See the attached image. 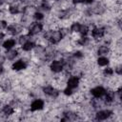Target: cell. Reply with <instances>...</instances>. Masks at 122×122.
Masks as SVG:
<instances>
[{"label":"cell","instance_id":"cell-21","mask_svg":"<svg viewBox=\"0 0 122 122\" xmlns=\"http://www.w3.org/2000/svg\"><path fill=\"white\" fill-rule=\"evenodd\" d=\"M80 26H81V24H80L79 22L75 21V22H73V23L71 25L70 30H71V31L72 33H78V32H79V30H80Z\"/></svg>","mask_w":122,"mask_h":122},{"label":"cell","instance_id":"cell-20","mask_svg":"<svg viewBox=\"0 0 122 122\" xmlns=\"http://www.w3.org/2000/svg\"><path fill=\"white\" fill-rule=\"evenodd\" d=\"M89 43H90V38L87 36H81L76 40V44L81 47H86L89 45Z\"/></svg>","mask_w":122,"mask_h":122},{"label":"cell","instance_id":"cell-23","mask_svg":"<svg viewBox=\"0 0 122 122\" xmlns=\"http://www.w3.org/2000/svg\"><path fill=\"white\" fill-rule=\"evenodd\" d=\"M102 73H103V75L105 77H111V76H112L114 74V71H113V69L112 67H107L106 66V68L103 70Z\"/></svg>","mask_w":122,"mask_h":122},{"label":"cell","instance_id":"cell-4","mask_svg":"<svg viewBox=\"0 0 122 122\" xmlns=\"http://www.w3.org/2000/svg\"><path fill=\"white\" fill-rule=\"evenodd\" d=\"M113 114V112L112 110L109 109H105V110H99L96 112L95 113V119L96 120H107L109 119L112 115Z\"/></svg>","mask_w":122,"mask_h":122},{"label":"cell","instance_id":"cell-5","mask_svg":"<svg viewBox=\"0 0 122 122\" xmlns=\"http://www.w3.org/2000/svg\"><path fill=\"white\" fill-rule=\"evenodd\" d=\"M28 61L24 58H22V59H19V60H17V61H15V62H13L12 63V65H11V69L13 70V71H24V70H26L27 68H28Z\"/></svg>","mask_w":122,"mask_h":122},{"label":"cell","instance_id":"cell-8","mask_svg":"<svg viewBox=\"0 0 122 122\" xmlns=\"http://www.w3.org/2000/svg\"><path fill=\"white\" fill-rule=\"evenodd\" d=\"M45 106V102L43 99L41 98H35L30 105V110L31 112H38L44 109Z\"/></svg>","mask_w":122,"mask_h":122},{"label":"cell","instance_id":"cell-34","mask_svg":"<svg viewBox=\"0 0 122 122\" xmlns=\"http://www.w3.org/2000/svg\"><path fill=\"white\" fill-rule=\"evenodd\" d=\"M18 1H24V0H18Z\"/></svg>","mask_w":122,"mask_h":122},{"label":"cell","instance_id":"cell-9","mask_svg":"<svg viewBox=\"0 0 122 122\" xmlns=\"http://www.w3.org/2000/svg\"><path fill=\"white\" fill-rule=\"evenodd\" d=\"M62 39H63V36L61 35L59 30H51V38H50L48 41L50 42L51 45H56V44H58Z\"/></svg>","mask_w":122,"mask_h":122},{"label":"cell","instance_id":"cell-10","mask_svg":"<svg viewBox=\"0 0 122 122\" xmlns=\"http://www.w3.org/2000/svg\"><path fill=\"white\" fill-rule=\"evenodd\" d=\"M91 94L93 96V97H96V98H102L106 92V89L102 86H96L92 89H91L90 91Z\"/></svg>","mask_w":122,"mask_h":122},{"label":"cell","instance_id":"cell-26","mask_svg":"<svg viewBox=\"0 0 122 122\" xmlns=\"http://www.w3.org/2000/svg\"><path fill=\"white\" fill-rule=\"evenodd\" d=\"M71 56L74 58V59H82L84 57V53L81 51H74L72 53H71Z\"/></svg>","mask_w":122,"mask_h":122},{"label":"cell","instance_id":"cell-3","mask_svg":"<svg viewBox=\"0 0 122 122\" xmlns=\"http://www.w3.org/2000/svg\"><path fill=\"white\" fill-rule=\"evenodd\" d=\"M92 37L95 40H100L102 39L105 34H106V29L103 27H93L92 30H91Z\"/></svg>","mask_w":122,"mask_h":122},{"label":"cell","instance_id":"cell-19","mask_svg":"<svg viewBox=\"0 0 122 122\" xmlns=\"http://www.w3.org/2000/svg\"><path fill=\"white\" fill-rule=\"evenodd\" d=\"M9 12L12 15H17L18 13L21 12V10H20V7L18 5H15V4H10L9 6Z\"/></svg>","mask_w":122,"mask_h":122},{"label":"cell","instance_id":"cell-16","mask_svg":"<svg viewBox=\"0 0 122 122\" xmlns=\"http://www.w3.org/2000/svg\"><path fill=\"white\" fill-rule=\"evenodd\" d=\"M17 55H18V51L14 50L13 48L7 50L6 51V57L8 58V60H14L17 57Z\"/></svg>","mask_w":122,"mask_h":122},{"label":"cell","instance_id":"cell-14","mask_svg":"<svg viewBox=\"0 0 122 122\" xmlns=\"http://www.w3.org/2000/svg\"><path fill=\"white\" fill-rule=\"evenodd\" d=\"M14 112H15L14 108L11 105H10V104H6V105H4L2 107V112H3V114H5L7 116L12 115L14 113Z\"/></svg>","mask_w":122,"mask_h":122},{"label":"cell","instance_id":"cell-12","mask_svg":"<svg viewBox=\"0 0 122 122\" xmlns=\"http://www.w3.org/2000/svg\"><path fill=\"white\" fill-rule=\"evenodd\" d=\"M96 53H97L98 56H107V55H109L111 53V48L109 46L102 45V46L97 48Z\"/></svg>","mask_w":122,"mask_h":122},{"label":"cell","instance_id":"cell-15","mask_svg":"<svg viewBox=\"0 0 122 122\" xmlns=\"http://www.w3.org/2000/svg\"><path fill=\"white\" fill-rule=\"evenodd\" d=\"M35 45H36V44H35L33 41L29 40V41H27L26 43H24L23 45H21V49H22V51H30L33 50V48L35 47Z\"/></svg>","mask_w":122,"mask_h":122},{"label":"cell","instance_id":"cell-31","mask_svg":"<svg viewBox=\"0 0 122 122\" xmlns=\"http://www.w3.org/2000/svg\"><path fill=\"white\" fill-rule=\"evenodd\" d=\"M94 0H81V4H85V5H89V4H92Z\"/></svg>","mask_w":122,"mask_h":122},{"label":"cell","instance_id":"cell-22","mask_svg":"<svg viewBox=\"0 0 122 122\" xmlns=\"http://www.w3.org/2000/svg\"><path fill=\"white\" fill-rule=\"evenodd\" d=\"M89 32H90V29H89V27L87 26V25H85V24H81V26H80V30H79V33H80V35L81 36H87L88 34H89Z\"/></svg>","mask_w":122,"mask_h":122},{"label":"cell","instance_id":"cell-18","mask_svg":"<svg viewBox=\"0 0 122 122\" xmlns=\"http://www.w3.org/2000/svg\"><path fill=\"white\" fill-rule=\"evenodd\" d=\"M51 10V5L49 4V2L46 1V0H42L41 4H40V6H39V11H41V12H42V11L49 12Z\"/></svg>","mask_w":122,"mask_h":122},{"label":"cell","instance_id":"cell-32","mask_svg":"<svg viewBox=\"0 0 122 122\" xmlns=\"http://www.w3.org/2000/svg\"><path fill=\"white\" fill-rule=\"evenodd\" d=\"M5 61H6V57L0 53V65H3L5 63Z\"/></svg>","mask_w":122,"mask_h":122},{"label":"cell","instance_id":"cell-6","mask_svg":"<svg viewBox=\"0 0 122 122\" xmlns=\"http://www.w3.org/2000/svg\"><path fill=\"white\" fill-rule=\"evenodd\" d=\"M23 29H24V27L21 24H10V25H8L6 30L8 33H10L11 35H17L22 32Z\"/></svg>","mask_w":122,"mask_h":122},{"label":"cell","instance_id":"cell-2","mask_svg":"<svg viewBox=\"0 0 122 122\" xmlns=\"http://www.w3.org/2000/svg\"><path fill=\"white\" fill-rule=\"evenodd\" d=\"M50 69L52 72L54 73H60L61 71H63L64 70V64H63V61L60 59V60H56V59H53L51 61L50 63Z\"/></svg>","mask_w":122,"mask_h":122},{"label":"cell","instance_id":"cell-24","mask_svg":"<svg viewBox=\"0 0 122 122\" xmlns=\"http://www.w3.org/2000/svg\"><path fill=\"white\" fill-rule=\"evenodd\" d=\"M32 17H33V19L34 20H36V21H42L43 19H44V17H45V15H44V13L43 12H41V11H39V10H36L33 14H32Z\"/></svg>","mask_w":122,"mask_h":122},{"label":"cell","instance_id":"cell-25","mask_svg":"<svg viewBox=\"0 0 122 122\" xmlns=\"http://www.w3.org/2000/svg\"><path fill=\"white\" fill-rule=\"evenodd\" d=\"M30 38V35L28 34H21L19 37H18V40H17V43H19L20 45H23L24 43H26L27 41H29Z\"/></svg>","mask_w":122,"mask_h":122},{"label":"cell","instance_id":"cell-13","mask_svg":"<svg viewBox=\"0 0 122 122\" xmlns=\"http://www.w3.org/2000/svg\"><path fill=\"white\" fill-rule=\"evenodd\" d=\"M16 41L15 39L13 38H10V39H7L5 40L3 43H2V47L5 49V50H10V49H12L15 45H16Z\"/></svg>","mask_w":122,"mask_h":122},{"label":"cell","instance_id":"cell-17","mask_svg":"<svg viewBox=\"0 0 122 122\" xmlns=\"http://www.w3.org/2000/svg\"><path fill=\"white\" fill-rule=\"evenodd\" d=\"M96 63L99 67H106L110 64V59L107 56H99L96 59Z\"/></svg>","mask_w":122,"mask_h":122},{"label":"cell","instance_id":"cell-29","mask_svg":"<svg viewBox=\"0 0 122 122\" xmlns=\"http://www.w3.org/2000/svg\"><path fill=\"white\" fill-rule=\"evenodd\" d=\"M59 31H60V33H61V35H62L63 37H66V36L70 33L69 29H67V28H60V29H59Z\"/></svg>","mask_w":122,"mask_h":122},{"label":"cell","instance_id":"cell-30","mask_svg":"<svg viewBox=\"0 0 122 122\" xmlns=\"http://www.w3.org/2000/svg\"><path fill=\"white\" fill-rule=\"evenodd\" d=\"M7 27H8V22L6 20H0V30H6Z\"/></svg>","mask_w":122,"mask_h":122},{"label":"cell","instance_id":"cell-7","mask_svg":"<svg viewBox=\"0 0 122 122\" xmlns=\"http://www.w3.org/2000/svg\"><path fill=\"white\" fill-rule=\"evenodd\" d=\"M42 92H43L46 95H48V96H50V97H52V98H56V97H58V95H59V91H58L57 89H55L54 87L51 86V85L44 86V87L42 88Z\"/></svg>","mask_w":122,"mask_h":122},{"label":"cell","instance_id":"cell-11","mask_svg":"<svg viewBox=\"0 0 122 122\" xmlns=\"http://www.w3.org/2000/svg\"><path fill=\"white\" fill-rule=\"evenodd\" d=\"M79 83H80L79 77L76 76V75H71V76H70V77L68 78V80H67V87H69V88L74 90V89L78 88Z\"/></svg>","mask_w":122,"mask_h":122},{"label":"cell","instance_id":"cell-27","mask_svg":"<svg viewBox=\"0 0 122 122\" xmlns=\"http://www.w3.org/2000/svg\"><path fill=\"white\" fill-rule=\"evenodd\" d=\"M113 71H114V73H116L118 76H121V74H122V66H121L120 63H118V64H116V65L114 66Z\"/></svg>","mask_w":122,"mask_h":122},{"label":"cell","instance_id":"cell-33","mask_svg":"<svg viewBox=\"0 0 122 122\" xmlns=\"http://www.w3.org/2000/svg\"><path fill=\"white\" fill-rule=\"evenodd\" d=\"M4 72V68H3V65H0V75L3 74Z\"/></svg>","mask_w":122,"mask_h":122},{"label":"cell","instance_id":"cell-1","mask_svg":"<svg viewBox=\"0 0 122 122\" xmlns=\"http://www.w3.org/2000/svg\"><path fill=\"white\" fill-rule=\"evenodd\" d=\"M43 24L39 21H36V22H32L30 27H29V30H28V35H30V37L31 36H34L38 33H40L42 30H43Z\"/></svg>","mask_w":122,"mask_h":122},{"label":"cell","instance_id":"cell-28","mask_svg":"<svg viewBox=\"0 0 122 122\" xmlns=\"http://www.w3.org/2000/svg\"><path fill=\"white\" fill-rule=\"evenodd\" d=\"M63 93H64L66 96H71V95L74 93V91H73V89H71V88L67 87V88H65V89H64Z\"/></svg>","mask_w":122,"mask_h":122}]
</instances>
